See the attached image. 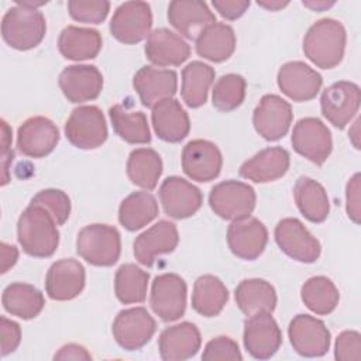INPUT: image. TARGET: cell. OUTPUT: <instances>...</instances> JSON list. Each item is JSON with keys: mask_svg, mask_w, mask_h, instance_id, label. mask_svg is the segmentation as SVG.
Segmentation results:
<instances>
[{"mask_svg": "<svg viewBox=\"0 0 361 361\" xmlns=\"http://www.w3.org/2000/svg\"><path fill=\"white\" fill-rule=\"evenodd\" d=\"M51 213L39 204L30 203L17 223V238L23 251L31 257H51L59 244V231Z\"/></svg>", "mask_w": 361, "mask_h": 361, "instance_id": "6da1fadb", "label": "cell"}, {"mask_svg": "<svg viewBox=\"0 0 361 361\" xmlns=\"http://www.w3.org/2000/svg\"><path fill=\"white\" fill-rule=\"evenodd\" d=\"M347 34L344 25L334 18L316 21L303 38L305 56L322 69L336 68L345 49Z\"/></svg>", "mask_w": 361, "mask_h": 361, "instance_id": "7a4b0ae2", "label": "cell"}, {"mask_svg": "<svg viewBox=\"0 0 361 361\" xmlns=\"http://www.w3.org/2000/svg\"><path fill=\"white\" fill-rule=\"evenodd\" d=\"M47 32L44 14L31 7L14 6L1 20V37L6 44L18 51H27L41 44Z\"/></svg>", "mask_w": 361, "mask_h": 361, "instance_id": "3957f363", "label": "cell"}, {"mask_svg": "<svg viewBox=\"0 0 361 361\" xmlns=\"http://www.w3.org/2000/svg\"><path fill=\"white\" fill-rule=\"evenodd\" d=\"M76 251L90 265L111 267L121 254L120 233L109 224H89L78 233Z\"/></svg>", "mask_w": 361, "mask_h": 361, "instance_id": "277c9868", "label": "cell"}, {"mask_svg": "<svg viewBox=\"0 0 361 361\" xmlns=\"http://www.w3.org/2000/svg\"><path fill=\"white\" fill-rule=\"evenodd\" d=\"M257 196L248 183L228 179L214 185L209 195L212 210L224 220L248 217L255 207Z\"/></svg>", "mask_w": 361, "mask_h": 361, "instance_id": "5b68a950", "label": "cell"}, {"mask_svg": "<svg viewBox=\"0 0 361 361\" xmlns=\"http://www.w3.org/2000/svg\"><path fill=\"white\" fill-rule=\"evenodd\" d=\"M68 141L80 149L100 147L109 135L103 111L97 106H79L72 110L65 123Z\"/></svg>", "mask_w": 361, "mask_h": 361, "instance_id": "8992f818", "label": "cell"}, {"mask_svg": "<svg viewBox=\"0 0 361 361\" xmlns=\"http://www.w3.org/2000/svg\"><path fill=\"white\" fill-rule=\"evenodd\" d=\"M186 282L176 274L166 272L155 276L151 285L149 305L164 322H175L186 310Z\"/></svg>", "mask_w": 361, "mask_h": 361, "instance_id": "52a82bcc", "label": "cell"}, {"mask_svg": "<svg viewBox=\"0 0 361 361\" xmlns=\"http://www.w3.org/2000/svg\"><path fill=\"white\" fill-rule=\"evenodd\" d=\"M152 27L151 7L145 1H124L121 3L111 20L110 32L123 44H137L149 35Z\"/></svg>", "mask_w": 361, "mask_h": 361, "instance_id": "ba28073f", "label": "cell"}, {"mask_svg": "<svg viewBox=\"0 0 361 361\" xmlns=\"http://www.w3.org/2000/svg\"><path fill=\"white\" fill-rule=\"evenodd\" d=\"M293 149L316 165H323L333 149V140L327 126L316 117L300 118L292 131Z\"/></svg>", "mask_w": 361, "mask_h": 361, "instance_id": "9c48e42d", "label": "cell"}, {"mask_svg": "<svg viewBox=\"0 0 361 361\" xmlns=\"http://www.w3.org/2000/svg\"><path fill=\"white\" fill-rule=\"evenodd\" d=\"M157 323L145 307H130L118 312L111 331L117 344L127 350L135 351L142 348L154 336Z\"/></svg>", "mask_w": 361, "mask_h": 361, "instance_id": "30bf717a", "label": "cell"}, {"mask_svg": "<svg viewBox=\"0 0 361 361\" xmlns=\"http://www.w3.org/2000/svg\"><path fill=\"white\" fill-rule=\"evenodd\" d=\"M275 241L279 248L292 259L312 264L316 262L322 252V245L316 237L293 217L282 219L275 227Z\"/></svg>", "mask_w": 361, "mask_h": 361, "instance_id": "8fae6325", "label": "cell"}, {"mask_svg": "<svg viewBox=\"0 0 361 361\" xmlns=\"http://www.w3.org/2000/svg\"><path fill=\"white\" fill-rule=\"evenodd\" d=\"M361 102L358 85L340 80L326 87L320 97L322 114L334 127L343 130L357 114Z\"/></svg>", "mask_w": 361, "mask_h": 361, "instance_id": "7c38bea8", "label": "cell"}, {"mask_svg": "<svg viewBox=\"0 0 361 361\" xmlns=\"http://www.w3.org/2000/svg\"><path fill=\"white\" fill-rule=\"evenodd\" d=\"M293 113L290 104L278 94H265L252 113L255 131L267 141H278L289 131Z\"/></svg>", "mask_w": 361, "mask_h": 361, "instance_id": "4fadbf2b", "label": "cell"}, {"mask_svg": "<svg viewBox=\"0 0 361 361\" xmlns=\"http://www.w3.org/2000/svg\"><path fill=\"white\" fill-rule=\"evenodd\" d=\"M244 347L247 353L257 360L271 358L282 344V333L271 316L262 312L250 316L244 322Z\"/></svg>", "mask_w": 361, "mask_h": 361, "instance_id": "5bb4252c", "label": "cell"}, {"mask_svg": "<svg viewBox=\"0 0 361 361\" xmlns=\"http://www.w3.org/2000/svg\"><path fill=\"white\" fill-rule=\"evenodd\" d=\"M293 350L302 357H322L330 348V331L324 322L310 314L295 316L288 327Z\"/></svg>", "mask_w": 361, "mask_h": 361, "instance_id": "9a60e30c", "label": "cell"}, {"mask_svg": "<svg viewBox=\"0 0 361 361\" xmlns=\"http://www.w3.org/2000/svg\"><path fill=\"white\" fill-rule=\"evenodd\" d=\"M59 141L56 124L44 117L34 116L27 118L17 131L18 151L31 158H44L54 151Z\"/></svg>", "mask_w": 361, "mask_h": 361, "instance_id": "2e32d148", "label": "cell"}, {"mask_svg": "<svg viewBox=\"0 0 361 361\" xmlns=\"http://www.w3.org/2000/svg\"><path fill=\"white\" fill-rule=\"evenodd\" d=\"M223 157L219 147L207 140H192L182 151V169L193 180L210 182L220 175Z\"/></svg>", "mask_w": 361, "mask_h": 361, "instance_id": "e0dca14e", "label": "cell"}, {"mask_svg": "<svg viewBox=\"0 0 361 361\" xmlns=\"http://www.w3.org/2000/svg\"><path fill=\"white\" fill-rule=\"evenodd\" d=\"M276 82L282 93L293 102H309L320 92L323 78L307 63L290 61L279 68Z\"/></svg>", "mask_w": 361, "mask_h": 361, "instance_id": "ac0fdd59", "label": "cell"}, {"mask_svg": "<svg viewBox=\"0 0 361 361\" xmlns=\"http://www.w3.org/2000/svg\"><path fill=\"white\" fill-rule=\"evenodd\" d=\"M164 212L176 220L193 216L203 203L199 188L180 176H168L159 188Z\"/></svg>", "mask_w": 361, "mask_h": 361, "instance_id": "d6986e66", "label": "cell"}, {"mask_svg": "<svg viewBox=\"0 0 361 361\" xmlns=\"http://www.w3.org/2000/svg\"><path fill=\"white\" fill-rule=\"evenodd\" d=\"M268 243V230L255 217L234 220L227 230V244L230 251L245 261L257 259Z\"/></svg>", "mask_w": 361, "mask_h": 361, "instance_id": "ffe728a7", "label": "cell"}, {"mask_svg": "<svg viewBox=\"0 0 361 361\" xmlns=\"http://www.w3.org/2000/svg\"><path fill=\"white\" fill-rule=\"evenodd\" d=\"M86 274L83 265L73 258L55 261L45 276V290L52 300H71L85 288Z\"/></svg>", "mask_w": 361, "mask_h": 361, "instance_id": "44dd1931", "label": "cell"}, {"mask_svg": "<svg viewBox=\"0 0 361 361\" xmlns=\"http://www.w3.org/2000/svg\"><path fill=\"white\" fill-rule=\"evenodd\" d=\"M59 87L71 103H85L99 97L103 76L94 65H71L59 75Z\"/></svg>", "mask_w": 361, "mask_h": 361, "instance_id": "7402d4cb", "label": "cell"}, {"mask_svg": "<svg viewBox=\"0 0 361 361\" xmlns=\"http://www.w3.org/2000/svg\"><path fill=\"white\" fill-rule=\"evenodd\" d=\"M178 243L179 234L176 226L172 221L159 220L135 238L134 257L140 264L152 267L158 255L172 252Z\"/></svg>", "mask_w": 361, "mask_h": 361, "instance_id": "603a6c76", "label": "cell"}, {"mask_svg": "<svg viewBox=\"0 0 361 361\" xmlns=\"http://www.w3.org/2000/svg\"><path fill=\"white\" fill-rule=\"evenodd\" d=\"M141 103L152 109L157 103L171 99L178 89V75L172 69L142 66L133 79Z\"/></svg>", "mask_w": 361, "mask_h": 361, "instance_id": "cb8c5ba5", "label": "cell"}, {"mask_svg": "<svg viewBox=\"0 0 361 361\" xmlns=\"http://www.w3.org/2000/svg\"><path fill=\"white\" fill-rule=\"evenodd\" d=\"M168 20L178 32L189 39H196L210 24L216 23L213 11L204 1L173 0L168 6Z\"/></svg>", "mask_w": 361, "mask_h": 361, "instance_id": "d4e9b609", "label": "cell"}, {"mask_svg": "<svg viewBox=\"0 0 361 361\" xmlns=\"http://www.w3.org/2000/svg\"><path fill=\"white\" fill-rule=\"evenodd\" d=\"M202 344L200 331L196 324L182 322L166 327L158 338L159 355L165 361H183L197 354Z\"/></svg>", "mask_w": 361, "mask_h": 361, "instance_id": "484cf974", "label": "cell"}, {"mask_svg": "<svg viewBox=\"0 0 361 361\" xmlns=\"http://www.w3.org/2000/svg\"><path fill=\"white\" fill-rule=\"evenodd\" d=\"M290 164L289 152L282 147H268L240 166V176L255 183H268L282 178Z\"/></svg>", "mask_w": 361, "mask_h": 361, "instance_id": "4316f807", "label": "cell"}, {"mask_svg": "<svg viewBox=\"0 0 361 361\" xmlns=\"http://www.w3.org/2000/svg\"><path fill=\"white\" fill-rule=\"evenodd\" d=\"M144 49L147 58L157 66H179L190 55L189 44L168 28L149 32Z\"/></svg>", "mask_w": 361, "mask_h": 361, "instance_id": "83f0119b", "label": "cell"}, {"mask_svg": "<svg viewBox=\"0 0 361 361\" xmlns=\"http://www.w3.org/2000/svg\"><path fill=\"white\" fill-rule=\"evenodd\" d=\"M152 126L158 138L166 142L182 141L190 130L189 116L176 99H165L152 107Z\"/></svg>", "mask_w": 361, "mask_h": 361, "instance_id": "f1b7e54d", "label": "cell"}, {"mask_svg": "<svg viewBox=\"0 0 361 361\" xmlns=\"http://www.w3.org/2000/svg\"><path fill=\"white\" fill-rule=\"evenodd\" d=\"M102 35L97 30L68 25L58 38V48L63 58L71 61L93 59L102 49Z\"/></svg>", "mask_w": 361, "mask_h": 361, "instance_id": "f546056e", "label": "cell"}, {"mask_svg": "<svg viewBox=\"0 0 361 361\" xmlns=\"http://www.w3.org/2000/svg\"><path fill=\"white\" fill-rule=\"evenodd\" d=\"M234 299L238 309L247 316L262 312L272 313L276 307L275 288L259 278L241 281L234 290Z\"/></svg>", "mask_w": 361, "mask_h": 361, "instance_id": "4dcf8cb0", "label": "cell"}, {"mask_svg": "<svg viewBox=\"0 0 361 361\" xmlns=\"http://www.w3.org/2000/svg\"><path fill=\"white\" fill-rule=\"evenodd\" d=\"M1 303L6 312L11 316H17L23 320L37 317L44 305V295L34 285L24 282H14L4 288L1 295Z\"/></svg>", "mask_w": 361, "mask_h": 361, "instance_id": "1f68e13d", "label": "cell"}, {"mask_svg": "<svg viewBox=\"0 0 361 361\" xmlns=\"http://www.w3.org/2000/svg\"><path fill=\"white\" fill-rule=\"evenodd\" d=\"M235 49L234 30L226 23H213L196 38V52L199 56L212 61H227Z\"/></svg>", "mask_w": 361, "mask_h": 361, "instance_id": "d6a6232c", "label": "cell"}, {"mask_svg": "<svg viewBox=\"0 0 361 361\" xmlns=\"http://www.w3.org/2000/svg\"><path fill=\"white\" fill-rule=\"evenodd\" d=\"M293 196L300 213L312 223H322L330 212L326 189L314 179L300 176L293 186Z\"/></svg>", "mask_w": 361, "mask_h": 361, "instance_id": "836d02e7", "label": "cell"}, {"mask_svg": "<svg viewBox=\"0 0 361 361\" xmlns=\"http://www.w3.org/2000/svg\"><path fill=\"white\" fill-rule=\"evenodd\" d=\"M228 300L226 285L214 275H202L195 281L192 307L204 317L220 314Z\"/></svg>", "mask_w": 361, "mask_h": 361, "instance_id": "e575fe53", "label": "cell"}, {"mask_svg": "<svg viewBox=\"0 0 361 361\" xmlns=\"http://www.w3.org/2000/svg\"><path fill=\"white\" fill-rule=\"evenodd\" d=\"M214 75V69L202 61H193L183 68L180 94L188 107L196 109L206 103Z\"/></svg>", "mask_w": 361, "mask_h": 361, "instance_id": "d590c367", "label": "cell"}, {"mask_svg": "<svg viewBox=\"0 0 361 361\" xmlns=\"http://www.w3.org/2000/svg\"><path fill=\"white\" fill-rule=\"evenodd\" d=\"M157 199L149 192H134L128 195L118 207V221L128 230L135 231L149 224L158 216Z\"/></svg>", "mask_w": 361, "mask_h": 361, "instance_id": "8d00e7d4", "label": "cell"}, {"mask_svg": "<svg viewBox=\"0 0 361 361\" xmlns=\"http://www.w3.org/2000/svg\"><path fill=\"white\" fill-rule=\"evenodd\" d=\"M162 173V159L152 148H137L127 159L128 179L145 190H152Z\"/></svg>", "mask_w": 361, "mask_h": 361, "instance_id": "74e56055", "label": "cell"}, {"mask_svg": "<svg viewBox=\"0 0 361 361\" xmlns=\"http://www.w3.org/2000/svg\"><path fill=\"white\" fill-rule=\"evenodd\" d=\"M109 116L116 134L128 144H147L151 141V131L147 116L142 111H130L123 104L109 109Z\"/></svg>", "mask_w": 361, "mask_h": 361, "instance_id": "f35d334b", "label": "cell"}, {"mask_svg": "<svg viewBox=\"0 0 361 361\" xmlns=\"http://www.w3.org/2000/svg\"><path fill=\"white\" fill-rule=\"evenodd\" d=\"M300 298L305 306L316 314L331 313L340 300V293L331 279L319 275L309 278L300 289Z\"/></svg>", "mask_w": 361, "mask_h": 361, "instance_id": "ab89813d", "label": "cell"}, {"mask_svg": "<svg viewBox=\"0 0 361 361\" xmlns=\"http://www.w3.org/2000/svg\"><path fill=\"white\" fill-rule=\"evenodd\" d=\"M149 274L135 264H123L114 278L117 299L124 305L142 303L147 298Z\"/></svg>", "mask_w": 361, "mask_h": 361, "instance_id": "60d3db41", "label": "cell"}, {"mask_svg": "<svg viewBox=\"0 0 361 361\" xmlns=\"http://www.w3.org/2000/svg\"><path fill=\"white\" fill-rule=\"evenodd\" d=\"M245 79L237 73L223 75L213 87V106L220 111H233L241 106L245 97Z\"/></svg>", "mask_w": 361, "mask_h": 361, "instance_id": "b9f144b4", "label": "cell"}, {"mask_svg": "<svg viewBox=\"0 0 361 361\" xmlns=\"http://www.w3.org/2000/svg\"><path fill=\"white\" fill-rule=\"evenodd\" d=\"M31 203L39 204L47 209L51 216L55 219L58 226H62L71 214V199L69 196L59 189H44L39 190L32 199Z\"/></svg>", "mask_w": 361, "mask_h": 361, "instance_id": "7bdbcfd3", "label": "cell"}, {"mask_svg": "<svg viewBox=\"0 0 361 361\" xmlns=\"http://www.w3.org/2000/svg\"><path fill=\"white\" fill-rule=\"evenodd\" d=\"M68 10L73 20L86 24H100L106 20L110 3L106 0H71Z\"/></svg>", "mask_w": 361, "mask_h": 361, "instance_id": "ee69618b", "label": "cell"}, {"mask_svg": "<svg viewBox=\"0 0 361 361\" xmlns=\"http://www.w3.org/2000/svg\"><path fill=\"white\" fill-rule=\"evenodd\" d=\"M202 360L204 361H240L243 360V355L240 353L238 344L227 336H219L216 338H212L202 354Z\"/></svg>", "mask_w": 361, "mask_h": 361, "instance_id": "f6af8a7d", "label": "cell"}, {"mask_svg": "<svg viewBox=\"0 0 361 361\" xmlns=\"http://www.w3.org/2000/svg\"><path fill=\"white\" fill-rule=\"evenodd\" d=\"M334 357L340 361L361 360V336L355 330H344L336 338Z\"/></svg>", "mask_w": 361, "mask_h": 361, "instance_id": "bcb514c9", "label": "cell"}, {"mask_svg": "<svg viewBox=\"0 0 361 361\" xmlns=\"http://www.w3.org/2000/svg\"><path fill=\"white\" fill-rule=\"evenodd\" d=\"M0 337H1V355H7L17 350L21 341L20 324L6 316L0 317Z\"/></svg>", "mask_w": 361, "mask_h": 361, "instance_id": "7dc6e473", "label": "cell"}, {"mask_svg": "<svg viewBox=\"0 0 361 361\" xmlns=\"http://www.w3.org/2000/svg\"><path fill=\"white\" fill-rule=\"evenodd\" d=\"M345 210L347 216L355 223H360V173H354L345 188Z\"/></svg>", "mask_w": 361, "mask_h": 361, "instance_id": "c3c4849f", "label": "cell"}, {"mask_svg": "<svg viewBox=\"0 0 361 361\" xmlns=\"http://www.w3.org/2000/svg\"><path fill=\"white\" fill-rule=\"evenodd\" d=\"M212 6L226 20H237L247 11V8L250 7V1L248 0H213Z\"/></svg>", "mask_w": 361, "mask_h": 361, "instance_id": "681fc988", "label": "cell"}, {"mask_svg": "<svg viewBox=\"0 0 361 361\" xmlns=\"http://www.w3.org/2000/svg\"><path fill=\"white\" fill-rule=\"evenodd\" d=\"M1 185H6L8 179V165L13 161V151L10 148L11 145V128L6 123V120H1Z\"/></svg>", "mask_w": 361, "mask_h": 361, "instance_id": "f907efd6", "label": "cell"}, {"mask_svg": "<svg viewBox=\"0 0 361 361\" xmlns=\"http://www.w3.org/2000/svg\"><path fill=\"white\" fill-rule=\"evenodd\" d=\"M54 360H92V355L83 345L71 343L62 345L54 355Z\"/></svg>", "mask_w": 361, "mask_h": 361, "instance_id": "816d5d0a", "label": "cell"}, {"mask_svg": "<svg viewBox=\"0 0 361 361\" xmlns=\"http://www.w3.org/2000/svg\"><path fill=\"white\" fill-rule=\"evenodd\" d=\"M18 259V250L16 245L1 243V274H6Z\"/></svg>", "mask_w": 361, "mask_h": 361, "instance_id": "f5cc1de1", "label": "cell"}, {"mask_svg": "<svg viewBox=\"0 0 361 361\" xmlns=\"http://www.w3.org/2000/svg\"><path fill=\"white\" fill-rule=\"evenodd\" d=\"M258 6L267 8V10H271V11H276L279 8H283L285 6H288V1H279V0H274V1H262V0H258L257 1Z\"/></svg>", "mask_w": 361, "mask_h": 361, "instance_id": "db71d44e", "label": "cell"}, {"mask_svg": "<svg viewBox=\"0 0 361 361\" xmlns=\"http://www.w3.org/2000/svg\"><path fill=\"white\" fill-rule=\"evenodd\" d=\"M334 4V1H303V6L316 10V11H322L324 8H329Z\"/></svg>", "mask_w": 361, "mask_h": 361, "instance_id": "11a10c76", "label": "cell"}]
</instances>
